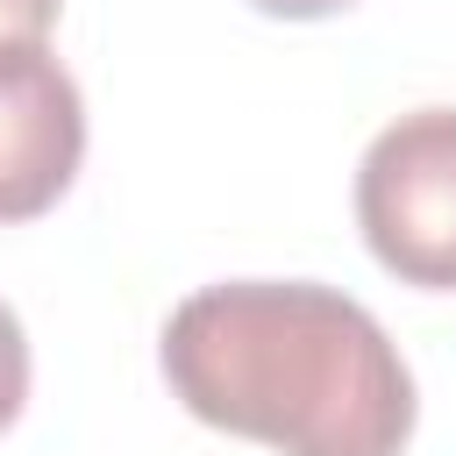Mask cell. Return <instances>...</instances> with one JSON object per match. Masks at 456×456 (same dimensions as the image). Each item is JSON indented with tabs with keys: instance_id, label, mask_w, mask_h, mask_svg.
<instances>
[{
	"instance_id": "6da1fadb",
	"label": "cell",
	"mask_w": 456,
	"mask_h": 456,
	"mask_svg": "<svg viewBox=\"0 0 456 456\" xmlns=\"http://www.w3.org/2000/svg\"><path fill=\"white\" fill-rule=\"evenodd\" d=\"M164 378L192 420L278 456H399L413 435V378L378 314L306 278L192 292L164 321Z\"/></svg>"
},
{
	"instance_id": "7a4b0ae2",
	"label": "cell",
	"mask_w": 456,
	"mask_h": 456,
	"mask_svg": "<svg viewBox=\"0 0 456 456\" xmlns=\"http://www.w3.org/2000/svg\"><path fill=\"white\" fill-rule=\"evenodd\" d=\"M356 228L399 285L456 292V107H420L370 135Z\"/></svg>"
},
{
	"instance_id": "3957f363",
	"label": "cell",
	"mask_w": 456,
	"mask_h": 456,
	"mask_svg": "<svg viewBox=\"0 0 456 456\" xmlns=\"http://www.w3.org/2000/svg\"><path fill=\"white\" fill-rule=\"evenodd\" d=\"M86 157V100L78 78L43 50H0V221H36L64 200Z\"/></svg>"
},
{
	"instance_id": "277c9868",
	"label": "cell",
	"mask_w": 456,
	"mask_h": 456,
	"mask_svg": "<svg viewBox=\"0 0 456 456\" xmlns=\"http://www.w3.org/2000/svg\"><path fill=\"white\" fill-rule=\"evenodd\" d=\"M21 399H28V335H21V321H14V306L0 299V435L14 428V413H21Z\"/></svg>"
},
{
	"instance_id": "5b68a950",
	"label": "cell",
	"mask_w": 456,
	"mask_h": 456,
	"mask_svg": "<svg viewBox=\"0 0 456 456\" xmlns=\"http://www.w3.org/2000/svg\"><path fill=\"white\" fill-rule=\"evenodd\" d=\"M57 7H64V0H0V50L43 43V36L57 28Z\"/></svg>"
},
{
	"instance_id": "8992f818",
	"label": "cell",
	"mask_w": 456,
	"mask_h": 456,
	"mask_svg": "<svg viewBox=\"0 0 456 456\" xmlns=\"http://www.w3.org/2000/svg\"><path fill=\"white\" fill-rule=\"evenodd\" d=\"M249 7L285 14V21H321V14H342V7H356V0H249Z\"/></svg>"
}]
</instances>
